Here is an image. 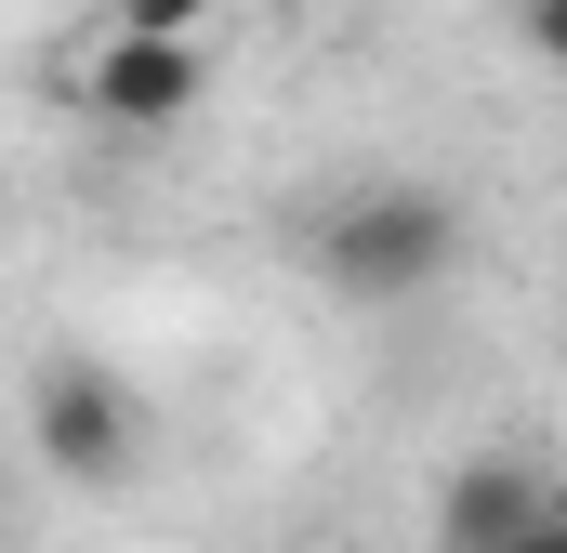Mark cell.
I'll return each instance as SVG.
<instances>
[{
  "label": "cell",
  "instance_id": "6da1fadb",
  "mask_svg": "<svg viewBox=\"0 0 567 553\" xmlns=\"http://www.w3.org/2000/svg\"><path fill=\"white\" fill-rule=\"evenodd\" d=\"M449 264H462V211L435 185H357L330 211V238H317V276L343 303H423Z\"/></svg>",
  "mask_w": 567,
  "mask_h": 553
},
{
  "label": "cell",
  "instance_id": "7a4b0ae2",
  "mask_svg": "<svg viewBox=\"0 0 567 553\" xmlns=\"http://www.w3.org/2000/svg\"><path fill=\"white\" fill-rule=\"evenodd\" d=\"M27 435H40V461L66 474V488H120L145 461V409H133V383H106V369H40V396H27Z\"/></svg>",
  "mask_w": 567,
  "mask_h": 553
},
{
  "label": "cell",
  "instance_id": "3957f363",
  "mask_svg": "<svg viewBox=\"0 0 567 553\" xmlns=\"http://www.w3.org/2000/svg\"><path fill=\"white\" fill-rule=\"evenodd\" d=\"M198 93H212V53L198 40H158V27H106V53L80 66V106L120 119V133H172Z\"/></svg>",
  "mask_w": 567,
  "mask_h": 553
},
{
  "label": "cell",
  "instance_id": "277c9868",
  "mask_svg": "<svg viewBox=\"0 0 567 553\" xmlns=\"http://www.w3.org/2000/svg\"><path fill=\"white\" fill-rule=\"evenodd\" d=\"M528 514H555V488H542V461H515V448H488V461H462L449 488H435V553H502Z\"/></svg>",
  "mask_w": 567,
  "mask_h": 553
},
{
  "label": "cell",
  "instance_id": "5b68a950",
  "mask_svg": "<svg viewBox=\"0 0 567 553\" xmlns=\"http://www.w3.org/2000/svg\"><path fill=\"white\" fill-rule=\"evenodd\" d=\"M120 27H158V40H198L212 0H120Z\"/></svg>",
  "mask_w": 567,
  "mask_h": 553
}]
</instances>
